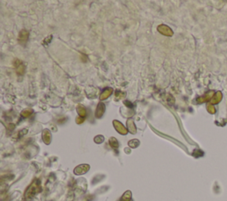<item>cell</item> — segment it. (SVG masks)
<instances>
[{"mask_svg":"<svg viewBox=\"0 0 227 201\" xmlns=\"http://www.w3.org/2000/svg\"><path fill=\"white\" fill-rule=\"evenodd\" d=\"M42 188H41L40 181L38 179H34L24 193V200L29 201L30 199H32L36 194L40 192Z\"/></svg>","mask_w":227,"mask_h":201,"instance_id":"obj_1","label":"cell"},{"mask_svg":"<svg viewBox=\"0 0 227 201\" xmlns=\"http://www.w3.org/2000/svg\"><path fill=\"white\" fill-rule=\"evenodd\" d=\"M157 30L160 34L163 35L165 36H172L173 35V30L170 29L169 27H168L167 25H164V24L159 25Z\"/></svg>","mask_w":227,"mask_h":201,"instance_id":"obj_2","label":"cell"},{"mask_svg":"<svg viewBox=\"0 0 227 201\" xmlns=\"http://www.w3.org/2000/svg\"><path fill=\"white\" fill-rule=\"evenodd\" d=\"M215 94V92L214 91H208L205 95L203 96H201V97H199L197 99H196V101H197V103L198 104H203V103H206V102H209L210 100L212 99V98L214 97V95Z\"/></svg>","mask_w":227,"mask_h":201,"instance_id":"obj_3","label":"cell"},{"mask_svg":"<svg viewBox=\"0 0 227 201\" xmlns=\"http://www.w3.org/2000/svg\"><path fill=\"white\" fill-rule=\"evenodd\" d=\"M13 66H14V68H15V72L18 75H23L24 72H25V67L21 60L15 59L13 61Z\"/></svg>","mask_w":227,"mask_h":201,"instance_id":"obj_4","label":"cell"},{"mask_svg":"<svg viewBox=\"0 0 227 201\" xmlns=\"http://www.w3.org/2000/svg\"><path fill=\"white\" fill-rule=\"evenodd\" d=\"M113 125L115 127L116 130L119 134H121V135H126V134L128 133V130L126 129V128L123 126L122 122H120L119 121L115 120V121H113Z\"/></svg>","mask_w":227,"mask_h":201,"instance_id":"obj_5","label":"cell"},{"mask_svg":"<svg viewBox=\"0 0 227 201\" xmlns=\"http://www.w3.org/2000/svg\"><path fill=\"white\" fill-rule=\"evenodd\" d=\"M90 169V166L88 164H82V165H79L74 169V173L75 175H83L85 173H87Z\"/></svg>","mask_w":227,"mask_h":201,"instance_id":"obj_6","label":"cell"},{"mask_svg":"<svg viewBox=\"0 0 227 201\" xmlns=\"http://www.w3.org/2000/svg\"><path fill=\"white\" fill-rule=\"evenodd\" d=\"M105 111H106V105L104 103H102V102H99L98 104V105H97V108H96V117L97 118H101L104 114H105Z\"/></svg>","mask_w":227,"mask_h":201,"instance_id":"obj_7","label":"cell"},{"mask_svg":"<svg viewBox=\"0 0 227 201\" xmlns=\"http://www.w3.org/2000/svg\"><path fill=\"white\" fill-rule=\"evenodd\" d=\"M42 138H43V141L45 144H51V141H52V134L51 131L48 130V129H45L43 133H42Z\"/></svg>","mask_w":227,"mask_h":201,"instance_id":"obj_8","label":"cell"},{"mask_svg":"<svg viewBox=\"0 0 227 201\" xmlns=\"http://www.w3.org/2000/svg\"><path fill=\"white\" fill-rule=\"evenodd\" d=\"M29 39V32L26 29H22L18 36V40L21 44H25Z\"/></svg>","mask_w":227,"mask_h":201,"instance_id":"obj_9","label":"cell"},{"mask_svg":"<svg viewBox=\"0 0 227 201\" xmlns=\"http://www.w3.org/2000/svg\"><path fill=\"white\" fill-rule=\"evenodd\" d=\"M126 124H127V128H128V130L131 134H136L137 132V128L135 125V122H134L133 119L132 118H130L126 121Z\"/></svg>","mask_w":227,"mask_h":201,"instance_id":"obj_10","label":"cell"},{"mask_svg":"<svg viewBox=\"0 0 227 201\" xmlns=\"http://www.w3.org/2000/svg\"><path fill=\"white\" fill-rule=\"evenodd\" d=\"M222 98H223V93L221 91H216L215 92V94L214 95V97L212 98V99L210 100V103L211 105H216V104H219L221 102Z\"/></svg>","mask_w":227,"mask_h":201,"instance_id":"obj_11","label":"cell"},{"mask_svg":"<svg viewBox=\"0 0 227 201\" xmlns=\"http://www.w3.org/2000/svg\"><path fill=\"white\" fill-rule=\"evenodd\" d=\"M113 91H114V90L112 88H106L105 90L103 91V92L101 93L99 99L100 100H105L106 98H108L112 95Z\"/></svg>","mask_w":227,"mask_h":201,"instance_id":"obj_12","label":"cell"},{"mask_svg":"<svg viewBox=\"0 0 227 201\" xmlns=\"http://www.w3.org/2000/svg\"><path fill=\"white\" fill-rule=\"evenodd\" d=\"M76 112L79 116H81L83 118H84L86 116V108L83 105H78L76 107Z\"/></svg>","mask_w":227,"mask_h":201,"instance_id":"obj_13","label":"cell"},{"mask_svg":"<svg viewBox=\"0 0 227 201\" xmlns=\"http://www.w3.org/2000/svg\"><path fill=\"white\" fill-rule=\"evenodd\" d=\"M131 191L127 190L123 193V195L121 198V201H131Z\"/></svg>","mask_w":227,"mask_h":201,"instance_id":"obj_14","label":"cell"},{"mask_svg":"<svg viewBox=\"0 0 227 201\" xmlns=\"http://www.w3.org/2000/svg\"><path fill=\"white\" fill-rule=\"evenodd\" d=\"M109 144L113 149H117L119 147V143L116 138H110L109 139Z\"/></svg>","mask_w":227,"mask_h":201,"instance_id":"obj_15","label":"cell"},{"mask_svg":"<svg viewBox=\"0 0 227 201\" xmlns=\"http://www.w3.org/2000/svg\"><path fill=\"white\" fill-rule=\"evenodd\" d=\"M140 141L138 140V139H132V140H130V142L128 143L129 146L130 147V148H137L139 145H140Z\"/></svg>","mask_w":227,"mask_h":201,"instance_id":"obj_16","label":"cell"},{"mask_svg":"<svg viewBox=\"0 0 227 201\" xmlns=\"http://www.w3.org/2000/svg\"><path fill=\"white\" fill-rule=\"evenodd\" d=\"M32 113H33V110L30 109V108H28V109H25L23 110L21 113V115L24 117V118H28L29 116L32 115Z\"/></svg>","mask_w":227,"mask_h":201,"instance_id":"obj_17","label":"cell"},{"mask_svg":"<svg viewBox=\"0 0 227 201\" xmlns=\"http://www.w3.org/2000/svg\"><path fill=\"white\" fill-rule=\"evenodd\" d=\"M207 110H208V112H209L210 114H211V115H215V112H216L215 106H214L213 105H211V104H209V105H207Z\"/></svg>","mask_w":227,"mask_h":201,"instance_id":"obj_18","label":"cell"},{"mask_svg":"<svg viewBox=\"0 0 227 201\" xmlns=\"http://www.w3.org/2000/svg\"><path fill=\"white\" fill-rule=\"evenodd\" d=\"M103 141H104V137L101 136V135L96 136V137L94 138V142H95L96 144H101V143H103Z\"/></svg>","mask_w":227,"mask_h":201,"instance_id":"obj_19","label":"cell"},{"mask_svg":"<svg viewBox=\"0 0 227 201\" xmlns=\"http://www.w3.org/2000/svg\"><path fill=\"white\" fill-rule=\"evenodd\" d=\"M203 152L201 151V150H194L193 152H192V155L194 156L195 158H199V157H201L203 156Z\"/></svg>","mask_w":227,"mask_h":201,"instance_id":"obj_20","label":"cell"},{"mask_svg":"<svg viewBox=\"0 0 227 201\" xmlns=\"http://www.w3.org/2000/svg\"><path fill=\"white\" fill-rule=\"evenodd\" d=\"M84 121H85V118H83L81 116H79V117L77 116V118L76 119V122L77 124H82Z\"/></svg>","mask_w":227,"mask_h":201,"instance_id":"obj_21","label":"cell"},{"mask_svg":"<svg viewBox=\"0 0 227 201\" xmlns=\"http://www.w3.org/2000/svg\"><path fill=\"white\" fill-rule=\"evenodd\" d=\"M124 104H125V105L130 106V107H132V106H133V105H131V103H130V101H124Z\"/></svg>","mask_w":227,"mask_h":201,"instance_id":"obj_22","label":"cell"}]
</instances>
